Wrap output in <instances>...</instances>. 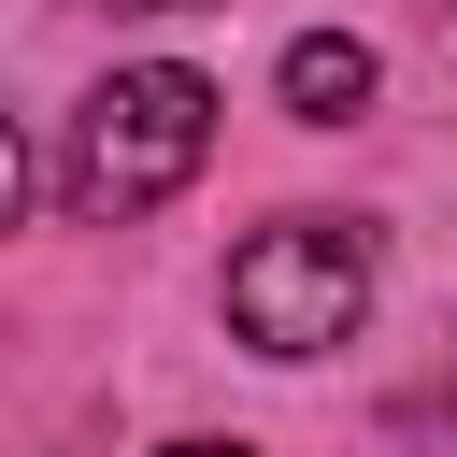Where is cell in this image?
Returning a JSON list of instances; mask_svg holds the SVG:
<instances>
[{"label":"cell","instance_id":"cell-1","mask_svg":"<svg viewBox=\"0 0 457 457\" xmlns=\"http://www.w3.org/2000/svg\"><path fill=\"white\" fill-rule=\"evenodd\" d=\"M200 157H214V86H200L186 57H143V71H100V86L71 100L57 186H71V214H157Z\"/></svg>","mask_w":457,"mask_h":457},{"label":"cell","instance_id":"cell-2","mask_svg":"<svg viewBox=\"0 0 457 457\" xmlns=\"http://www.w3.org/2000/svg\"><path fill=\"white\" fill-rule=\"evenodd\" d=\"M357 314H371V228L357 214H271L228 257V328L257 357H328V343H357Z\"/></svg>","mask_w":457,"mask_h":457},{"label":"cell","instance_id":"cell-3","mask_svg":"<svg viewBox=\"0 0 457 457\" xmlns=\"http://www.w3.org/2000/svg\"><path fill=\"white\" fill-rule=\"evenodd\" d=\"M271 86H286V114H300V129H343V114L371 100V43L314 29V43H286V71H271Z\"/></svg>","mask_w":457,"mask_h":457},{"label":"cell","instance_id":"cell-4","mask_svg":"<svg viewBox=\"0 0 457 457\" xmlns=\"http://www.w3.org/2000/svg\"><path fill=\"white\" fill-rule=\"evenodd\" d=\"M157 457H257V443H157Z\"/></svg>","mask_w":457,"mask_h":457},{"label":"cell","instance_id":"cell-5","mask_svg":"<svg viewBox=\"0 0 457 457\" xmlns=\"http://www.w3.org/2000/svg\"><path fill=\"white\" fill-rule=\"evenodd\" d=\"M100 14H200V0H100Z\"/></svg>","mask_w":457,"mask_h":457}]
</instances>
